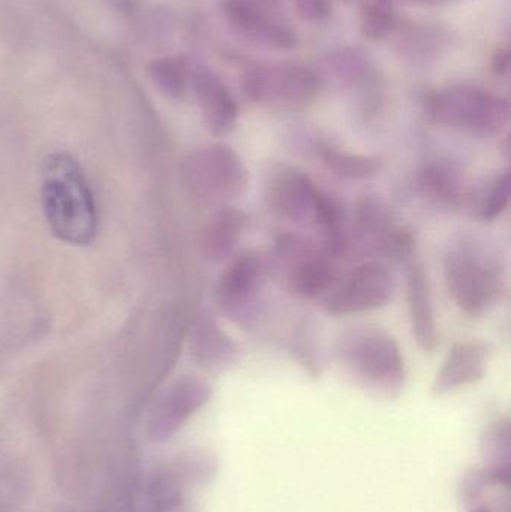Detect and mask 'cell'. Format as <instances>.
<instances>
[{
	"label": "cell",
	"mask_w": 511,
	"mask_h": 512,
	"mask_svg": "<svg viewBox=\"0 0 511 512\" xmlns=\"http://www.w3.org/2000/svg\"><path fill=\"white\" fill-rule=\"evenodd\" d=\"M42 212L51 233L68 245L95 240L98 215L86 176L74 156L57 152L42 165Z\"/></svg>",
	"instance_id": "1"
},
{
	"label": "cell",
	"mask_w": 511,
	"mask_h": 512,
	"mask_svg": "<svg viewBox=\"0 0 511 512\" xmlns=\"http://www.w3.org/2000/svg\"><path fill=\"white\" fill-rule=\"evenodd\" d=\"M443 264L450 297L467 315H486L506 297V264L486 240L471 234L455 237Z\"/></svg>",
	"instance_id": "2"
},
{
	"label": "cell",
	"mask_w": 511,
	"mask_h": 512,
	"mask_svg": "<svg viewBox=\"0 0 511 512\" xmlns=\"http://www.w3.org/2000/svg\"><path fill=\"white\" fill-rule=\"evenodd\" d=\"M339 363L357 384L380 396L396 397L404 390L407 369L399 343L383 328H348L335 343Z\"/></svg>",
	"instance_id": "3"
},
{
	"label": "cell",
	"mask_w": 511,
	"mask_h": 512,
	"mask_svg": "<svg viewBox=\"0 0 511 512\" xmlns=\"http://www.w3.org/2000/svg\"><path fill=\"white\" fill-rule=\"evenodd\" d=\"M426 113L432 122L479 138L503 134L509 125L507 99L471 84H455L431 93Z\"/></svg>",
	"instance_id": "4"
},
{
	"label": "cell",
	"mask_w": 511,
	"mask_h": 512,
	"mask_svg": "<svg viewBox=\"0 0 511 512\" xmlns=\"http://www.w3.org/2000/svg\"><path fill=\"white\" fill-rule=\"evenodd\" d=\"M333 256L299 234H282L269 255L270 270L281 279L288 294L314 300L327 294L335 280Z\"/></svg>",
	"instance_id": "5"
},
{
	"label": "cell",
	"mask_w": 511,
	"mask_h": 512,
	"mask_svg": "<svg viewBox=\"0 0 511 512\" xmlns=\"http://www.w3.org/2000/svg\"><path fill=\"white\" fill-rule=\"evenodd\" d=\"M240 86L252 104L299 110L317 99L321 80L317 72L299 63H263L245 69Z\"/></svg>",
	"instance_id": "6"
},
{
	"label": "cell",
	"mask_w": 511,
	"mask_h": 512,
	"mask_svg": "<svg viewBox=\"0 0 511 512\" xmlns=\"http://www.w3.org/2000/svg\"><path fill=\"white\" fill-rule=\"evenodd\" d=\"M185 176L192 194L206 203H233L249 188L245 161L227 144H210L192 153Z\"/></svg>",
	"instance_id": "7"
},
{
	"label": "cell",
	"mask_w": 511,
	"mask_h": 512,
	"mask_svg": "<svg viewBox=\"0 0 511 512\" xmlns=\"http://www.w3.org/2000/svg\"><path fill=\"white\" fill-rule=\"evenodd\" d=\"M270 273L269 256L263 252L251 249L234 256L216 285V301L222 312L240 327H252L257 321L258 298Z\"/></svg>",
	"instance_id": "8"
},
{
	"label": "cell",
	"mask_w": 511,
	"mask_h": 512,
	"mask_svg": "<svg viewBox=\"0 0 511 512\" xmlns=\"http://www.w3.org/2000/svg\"><path fill=\"white\" fill-rule=\"evenodd\" d=\"M395 288V277L384 262H363L332 286L323 307L332 316L371 312L387 306Z\"/></svg>",
	"instance_id": "9"
},
{
	"label": "cell",
	"mask_w": 511,
	"mask_h": 512,
	"mask_svg": "<svg viewBox=\"0 0 511 512\" xmlns=\"http://www.w3.org/2000/svg\"><path fill=\"white\" fill-rule=\"evenodd\" d=\"M224 12L234 32L248 41L276 50H290L297 36L285 17L284 0H224Z\"/></svg>",
	"instance_id": "10"
},
{
	"label": "cell",
	"mask_w": 511,
	"mask_h": 512,
	"mask_svg": "<svg viewBox=\"0 0 511 512\" xmlns=\"http://www.w3.org/2000/svg\"><path fill=\"white\" fill-rule=\"evenodd\" d=\"M210 396L212 387L206 379L194 375L177 379L153 405L147 420V435L155 442L167 441L209 402Z\"/></svg>",
	"instance_id": "11"
},
{
	"label": "cell",
	"mask_w": 511,
	"mask_h": 512,
	"mask_svg": "<svg viewBox=\"0 0 511 512\" xmlns=\"http://www.w3.org/2000/svg\"><path fill=\"white\" fill-rule=\"evenodd\" d=\"M323 194L308 174L297 168L281 167L270 176L266 200L270 212L278 218L314 227Z\"/></svg>",
	"instance_id": "12"
},
{
	"label": "cell",
	"mask_w": 511,
	"mask_h": 512,
	"mask_svg": "<svg viewBox=\"0 0 511 512\" xmlns=\"http://www.w3.org/2000/svg\"><path fill=\"white\" fill-rule=\"evenodd\" d=\"M356 231L362 242L375 251L399 261L408 262L414 258L416 236L413 231L396 227L386 204L375 195H368L357 204Z\"/></svg>",
	"instance_id": "13"
},
{
	"label": "cell",
	"mask_w": 511,
	"mask_h": 512,
	"mask_svg": "<svg viewBox=\"0 0 511 512\" xmlns=\"http://www.w3.org/2000/svg\"><path fill=\"white\" fill-rule=\"evenodd\" d=\"M194 89L204 128L213 137L230 134L236 126L239 107L224 81L210 69L200 68L194 74Z\"/></svg>",
	"instance_id": "14"
},
{
	"label": "cell",
	"mask_w": 511,
	"mask_h": 512,
	"mask_svg": "<svg viewBox=\"0 0 511 512\" xmlns=\"http://www.w3.org/2000/svg\"><path fill=\"white\" fill-rule=\"evenodd\" d=\"M489 358L491 348L488 343L479 340L456 342L435 378L432 391L443 396L465 385L476 384L486 375Z\"/></svg>",
	"instance_id": "15"
},
{
	"label": "cell",
	"mask_w": 511,
	"mask_h": 512,
	"mask_svg": "<svg viewBox=\"0 0 511 512\" xmlns=\"http://www.w3.org/2000/svg\"><path fill=\"white\" fill-rule=\"evenodd\" d=\"M192 360L209 372H221L236 363L239 346L210 313H200L189 339Z\"/></svg>",
	"instance_id": "16"
},
{
	"label": "cell",
	"mask_w": 511,
	"mask_h": 512,
	"mask_svg": "<svg viewBox=\"0 0 511 512\" xmlns=\"http://www.w3.org/2000/svg\"><path fill=\"white\" fill-rule=\"evenodd\" d=\"M407 298L414 339L422 351L431 354L438 345L437 321L428 276L425 268L416 261H410L408 265Z\"/></svg>",
	"instance_id": "17"
},
{
	"label": "cell",
	"mask_w": 511,
	"mask_h": 512,
	"mask_svg": "<svg viewBox=\"0 0 511 512\" xmlns=\"http://www.w3.org/2000/svg\"><path fill=\"white\" fill-rule=\"evenodd\" d=\"M246 215L239 207H221L204 225L201 254L212 264H221L233 256L245 230Z\"/></svg>",
	"instance_id": "18"
},
{
	"label": "cell",
	"mask_w": 511,
	"mask_h": 512,
	"mask_svg": "<svg viewBox=\"0 0 511 512\" xmlns=\"http://www.w3.org/2000/svg\"><path fill=\"white\" fill-rule=\"evenodd\" d=\"M423 195L440 206H459L467 198L461 173L446 161H431L419 174Z\"/></svg>",
	"instance_id": "19"
},
{
	"label": "cell",
	"mask_w": 511,
	"mask_h": 512,
	"mask_svg": "<svg viewBox=\"0 0 511 512\" xmlns=\"http://www.w3.org/2000/svg\"><path fill=\"white\" fill-rule=\"evenodd\" d=\"M315 156L321 159L324 167L348 180H368L380 174L383 159L377 155H357V153L342 152L327 144H315Z\"/></svg>",
	"instance_id": "20"
},
{
	"label": "cell",
	"mask_w": 511,
	"mask_h": 512,
	"mask_svg": "<svg viewBox=\"0 0 511 512\" xmlns=\"http://www.w3.org/2000/svg\"><path fill=\"white\" fill-rule=\"evenodd\" d=\"M511 174L509 168L489 179L482 188L467 194L464 203L474 218L482 222H492L500 218L510 204Z\"/></svg>",
	"instance_id": "21"
},
{
	"label": "cell",
	"mask_w": 511,
	"mask_h": 512,
	"mask_svg": "<svg viewBox=\"0 0 511 512\" xmlns=\"http://www.w3.org/2000/svg\"><path fill=\"white\" fill-rule=\"evenodd\" d=\"M149 74L153 83L171 98L185 95L188 68L182 57H162L149 65Z\"/></svg>",
	"instance_id": "22"
},
{
	"label": "cell",
	"mask_w": 511,
	"mask_h": 512,
	"mask_svg": "<svg viewBox=\"0 0 511 512\" xmlns=\"http://www.w3.org/2000/svg\"><path fill=\"white\" fill-rule=\"evenodd\" d=\"M396 26L393 0H368L362 12V33L371 41H380Z\"/></svg>",
	"instance_id": "23"
},
{
	"label": "cell",
	"mask_w": 511,
	"mask_h": 512,
	"mask_svg": "<svg viewBox=\"0 0 511 512\" xmlns=\"http://www.w3.org/2000/svg\"><path fill=\"white\" fill-rule=\"evenodd\" d=\"M443 45L444 35L440 30L432 27H414L402 35L399 47L410 59L426 62L437 57Z\"/></svg>",
	"instance_id": "24"
},
{
	"label": "cell",
	"mask_w": 511,
	"mask_h": 512,
	"mask_svg": "<svg viewBox=\"0 0 511 512\" xmlns=\"http://www.w3.org/2000/svg\"><path fill=\"white\" fill-rule=\"evenodd\" d=\"M329 71L341 80H356L366 71V57L359 50H345L330 56L327 60Z\"/></svg>",
	"instance_id": "25"
},
{
	"label": "cell",
	"mask_w": 511,
	"mask_h": 512,
	"mask_svg": "<svg viewBox=\"0 0 511 512\" xmlns=\"http://www.w3.org/2000/svg\"><path fill=\"white\" fill-rule=\"evenodd\" d=\"M294 3L303 20L318 21L329 15L327 0H294Z\"/></svg>",
	"instance_id": "26"
},
{
	"label": "cell",
	"mask_w": 511,
	"mask_h": 512,
	"mask_svg": "<svg viewBox=\"0 0 511 512\" xmlns=\"http://www.w3.org/2000/svg\"><path fill=\"white\" fill-rule=\"evenodd\" d=\"M510 68V53L507 48H501L497 51L494 56V62H492V69L497 72L498 75H506Z\"/></svg>",
	"instance_id": "27"
},
{
	"label": "cell",
	"mask_w": 511,
	"mask_h": 512,
	"mask_svg": "<svg viewBox=\"0 0 511 512\" xmlns=\"http://www.w3.org/2000/svg\"><path fill=\"white\" fill-rule=\"evenodd\" d=\"M416 2L432 3V2H438V0H416Z\"/></svg>",
	"instance_id": "28"
},
{
	"label": "cell",
	"mask_w": 511,
	"mask_h": 512,
	"mask_svg": "<svg viewBox=\"0 0 511 512\" xmlns=\"http://www.w3.org/2000/svg\"><path fill=\"white\" fill-rule=\"evenodd\" d=\"M476 512H489V511H486V510H480V511H476Z\"/></svg>",
	"instance_id": "29"
}]
</instances>
